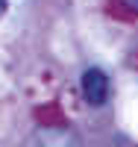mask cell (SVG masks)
<instances>
[{
  "label": "cell",
  "instance_id": "3957f363",
  "mask_svg": "<svg viewBox=\"0 0 138 147\" xmlns=\"http://www.w3.org/2000/svg\"><path fill=\"white\" fill-rule=\"evenodd\" d=\"M6 9H9V0H0V18L6 15Z\"/></svg>",
  "mask_w": 138,
  "mask_h": 147
},
{
  "label": "cell",
  "instance_id": "7a4b0ae2",
  "mask_svg": "<svg viewBox=\"0 0 138 147\" xmlns=\"http://www.w3.org/2000/svg\"><path fill=\"white\" fill-rule=\"evenodd\" d=\"M109 77L100 68H88L82 74V97L88 100L91 106H103L109 100Z\"/></svg>",
  "mask_w": 138,
  "mask_h": 147
},
{
  "label": "cell",
  "instance_id": "6da1fadb",
  "mask_svg": "<svg viewBox=\"0 0 138 147\" xmlns=\"http://www.w3.org/2000/svg\"><path fill=\"white\" fill-rule=\"evenodd\" d=\"M27 147H82L79 138L73 136L71 129H62V127H41L35 129Z\"/></svg>",
  "mask_w": 138,
  "mask_h": 147
},
{
  "label": "cell",
  "instance_id": "277c9868",
  "mask_svg": "<svg viewBox=\"0 0 138 147\" xmlns=\"http://www.w3.org/2000/svg\"><path fill=\"white\" fill-rule=\"evenodd\" d=\"M127 3H132V6H135V9H138V0H127Z\"/></svg>",
  "mask_w": 138,
  "mask_h": 147
}]
</instances>
